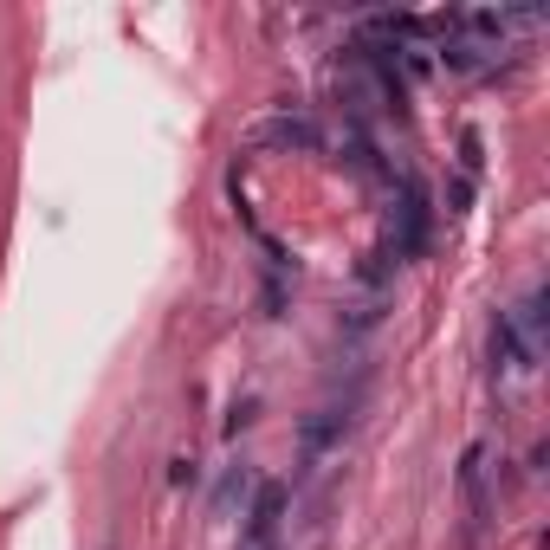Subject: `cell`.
Wrapping results in <instances>:
<instances>
[{"label":"cell","instance_id":"5","mask_svg":"<svg viewBox=\"0 0 550 550\" xmlns=\"http://www.w3.org/2000/svg\"><path fill=\"white\" fill-rule=\"evenodd\" d=\"M486 447H466V460H460V492H466V505H473V525H486Z\"/></svg>","mask_w":550,"mask_h":550},{"label":"cell","instance_id":"2","mask_svg":"<svg viewBox=\"0 0 550 550\" xmlns=\"http://www.w3.org/2000/svg\"><path fill=\"white\" fill-rule=\"evenodd\" d=\"M279 518H285V486H279V479H266V486L253 492V512H246V538L279 544Z\"/></svg>","mask_w":550,"mask_h":550},{"label":"cell","instance_id":"6","mask_svg":"<svg viewBox=\"0 0 550 550\" xmlns=\"http://www.w3.org/2000/svg\"><path fill=\"white\" fill-rule=\"evenodd\" d=\"M246 486H253V473H246V466H233V473H227V479H220V492H214V512H220V518H227V512H233V499H240V492H246Z\"/></svg>","mask_w":550,"mask_h":550},{"label":"cell","instance_id":"3","mask_svg":"<svg viewBox=\"0 0 550 550\" xmlns=\"http://www.w3.org/2000/svg\"><path fill=\"white\" fill-rule=\"evenodd\" d=\"M259 136H266L272 149H305V156H318V149H324V130H318L311 117H292V110H285V117H272Z\"/></svg>","mask_w":550,"mask_h":550},{"label":"cell","instance_id":"4","mask_svg":"<svg viewBox=\"0 0 550 550\" xmlns=\"http://www.w3.org/2000/svg\"><path fill=\"white\" fill-rule=\"evenodd\" d=\"M343 434H350V415H343V408H318L298 440H305V453H324V447H337Z\"/></svg>","mask_w":550,"mask_h":550},{"label":"cell","instance_id":"8","mask_svg":"<svg viewBox=\"0 0 550 550\" xmlns=\"http://www.w3.org/2000/svg\"><path fill=\"white\" fill-rule=\"evenodd\" d=\"M169 486H195V460H188V453H182V460H169Z\"/></svg>","mask_w":550,"mask_h":550},{"label":"cell","instance_id":"7","mask_svg":"<svg viewBox=\"0 0 550 550\" xmlns=\"http://www.w3.org/2000/svg\"><path fill=\"white\" fill-rule=\"evenodd\" d=\"M479 162H486V156H479V130H466V136H460V169L479 175Z\"/></svg>","mask_w":550,"mask_h":550},{"label":"cell","instance_id":"1","mask_svg":"<svg viewBox=\"0 0 550 550\" xmlns=\"http://www.w3.org/2000/svg\"><path fill=\"white\" fill-rule=\"evenodd\" d=\"M428 246V188L415 175H402V195H395V227H389V253L415 259Z\"/></svg>","mask_w":550,"mask_h":550},{"label":"cell","instance_id":"9","mask_svg":"<svg viewBox=\"0 0 550 550\" xmlns=\"http://www.w3.org/2000/svg\"><path fill=\"white\" fill-rule=\"evenodd\" d=\"M240 550H279V544H259V538H246V544H240Z\"/></svg>","mask_w":550,"mask_h":550}]
</instances>
